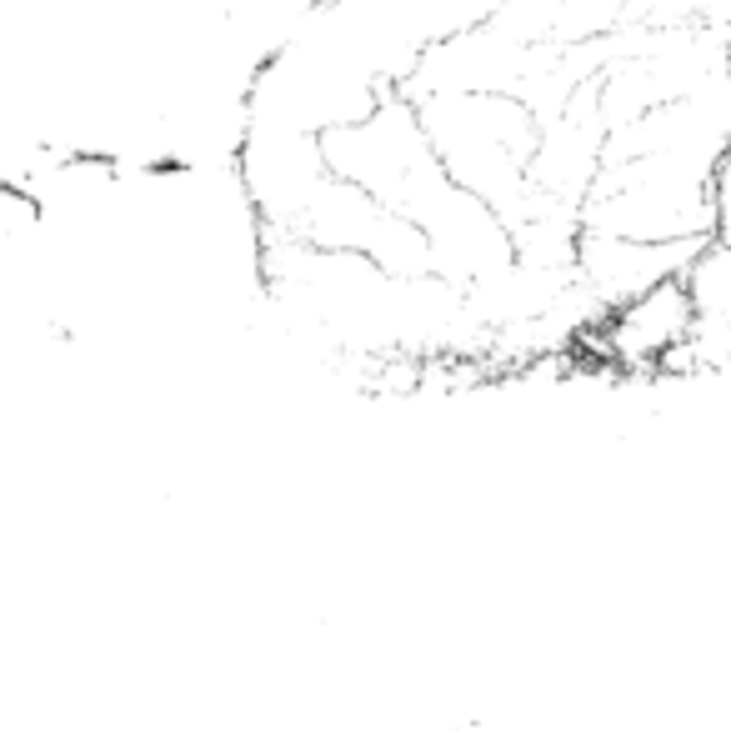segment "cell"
Wrapping results in <instances>:
<instances>
[{
  "mask_svg": "<svg viewBox=\"0 0 731 731\" xmlns=\"http://www.w3.org/2000/svg\"><path fill=\"white\" fill-rule=\"evenodd\" d=\"M411 106L451 186L491 206L507 226L532 211L536 115L516 96H422Z\"/></svg>",
  "mask_w": 731,
  "mask_h": 731,
  "instance_id": "6da1fadb",
  "label": "cell"
},
{
  "mask_svg": "<svg viewBox=\"0 0 731 731\" xmlns=\"http://www.w3.org/2000/svg\"><path fill=\"white\" fill-rule=\"evenodd\" d=\"M321 161L336 181L371 196L376 206L401 216L411 231L456 191L436 166L416 106L406 96H386L361 121L321 136Z\"/></svg>",
  "mask_w": 731,
  "mask_h": 731,
  "instance_id": "7a4b0ae2",
  "label": "cell"
},
{
  "mask_svg": "<svg viewBox=\"0 0 731 731\" xmlns=\"http://www.w3.org/2000/svg\"><path fill=\"white\" fill-rule=\"evenodd\" d=\"M692 306L677 276L646 285L596 316L576 341V356L611 381H682Z\"/></svg>",
  "mask_w": 731,
  "mask_h": 731,
  "instance_id": "3957f363",
  "label": "cell"
}]
</instances>
